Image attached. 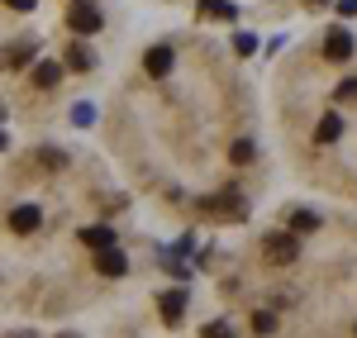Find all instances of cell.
<instances>
[{"label": "cell", "mask_w": 357, "mask_h": 338, "mask_svg": "<svg viewBox=\"0 0 357 338\" xmlns=\"http://www.w3.org/2000/svg\"><path fill=\"white\" fill-rule=\"evenodd\" d=\"M33 53H38V43H33V38H15V43L0 53V67H5V72H20V67L33 62Z\"/></svg>", "instance_id": "2"}, {"label": "cell", "mask_w": 357, "mask_h": 338, "mask_svg": "<svg viewBox=\"0 0 357 338\" xmlns=\"http://www.w3.org/2000/svg\"><path fill=\"white\" fill-rule=\"evenodd\" d=\"M234 48H238V53H252V48H257V38H252V33H238V38H234Z\"/></svg>", "instance_id": "20"}, {"label": "cell", "mask_w": 357, "mask_h": 338, "mask_svg": "<svg viewBox=\"0 0 357 338\" xmlns=\"http://www.w3.org/2000/svg\"><path fill=\"white\" fill-rule=\"evenodd\" d=\"M338 100H357V77H348V82H338V91H333Z\"/></svg>", "instance_id": "18"}, {"label": "cell", "mask_w": 357, "mask_h": 338, "mask_svg": "<svg viewBox=\"0 0 357 338\" xmlns=\"http://www.w3.org/2000/svg\"><path fill=\"white\" fill-rule=\"evenodd\" d=\"M338 139H343V119H338V114H324V119L314 124V143L324 148V143H338Z\"/></svg>", "instance_id": "11"}, {"label": "cell", "mask_w": 357, "mask_h": 338, "mask_svg": "<svg viewBox=\"0 0 357 338\" xmlns=\"http://www.w3.org/2000/svg\"><path fill=\"white\" fill-rule=\"evenodd\" d=\"M305 5H310V10H319V5H329V0H305Z\"/></svg>", "instance_id": "22"}, {"label": "cell", "mask_w": 357, "mask_h": 338, "mask_svg": "<svg viewBox=\"0 0 357 338\" xmlns=\"http://www.w3.org/2000/svg\"><path fill=\"white\" fill-rule=\"evenodd\" d=\"M353 334H357V329H353Z\"/></svg>", "instance_id": "27"}, {"label": "cell", "mask_w": 357, "mask_h": 338, "mask_svg": "<svg viewBox=\"0 0 357 338\" xmlns=\"http://www.w3.org/2000/svg\"><path fill=\"white\" fill-rule=\"evenodd\" d=\"M324 57H329V62H348V57H353V33H343V29L329 33V38H324Z\"/></svg>", "instance_id": "8"}, {"label": "cell", "mask_w": 357, "mask_h": 338, "mask_svg": "<svg viewBox=\"0 0 357 338\" xmlns=\"http://www.w3.org/2000/svg\"><path fill=\"white\" fill-rule=\"evenodd\" d=\"M0 148H5V134H0Z\"/></svg>", "instance_id": "24"}, {"label": "cell", "mask_w": 357, "mask_h": 338, "mask_svg": "<svg viewBox=\"0 0 357 338\" xmlns=\"http://www.w3.org/2000/svg\"><path fill=\"white\" fill-rule=\"evenodd\" d=\"M67 67H72V72H91V67H96V53H91L86 43H72V48H67Z\"/></svg>", "instance_id": "14"}, {"label": "cell", "mask_w": 357, "mask_h": 338, "mask_svg": "<svg viewBox=\"0 0 357 338\" xmlns=\"http://www.w3.org/2000/svg\"><path fill=\"white\" fill-rule=\"evenodd\" d=\"M314 224H319L314 210H291V215H286V233H310Z\"/></svg>", "instance_id": "13"}, {"label": "cell", "mask_w": 357, "mask_h": 338, "mask_svg": "<svg viewBox=\"0 0 357 338\" xmlns=\"http://www.w3.org/2000/svg\"><path fill=\"white\" fill-rule=\"evenodd\" d=\"M82 243L91 248V253H105V248H114V229L110 224H91V229H82Z\"/></svg>", "instance_id": "7"}, {"label": "cell", "mask_w": 357, "mask_h": 338, "mask_svg": "<svg viewBox=\"0 0 357 338\" xmlns=\"http://www.w3.org/2000/svg\"><path fill=\"white\" fill-rule=\"evenodd\" d=\"M57 77H62V67H57V62H38V67H33V86H43V91H53Z\"/></svg>", "instance_id": "15"}, {"label": "cell", "mask_w": 357, "mask_h": 338, "mask_svg": "<svg viewBox=\"0 0 357 338\" xmlns=\"http://www.w3.org/2000/svg\"><path fill=\"white\" fill-rule=\"evenodd\" d=\"M15 338H29V334H15Z\"/></svg>", "instance_id": "26"}, {"label": "cell", "mask_w": 357, "mask_h": 338, "mask_svg": "<svg viewBox=\"0 0 357 338\" xmlns=\"http://www.w3.org/2000/svg\"><path fill=\"white\" fill-rule=\"evenodd\" d=\"M72 29H77V33H96V29H100V10H96L91 0H77V5H72Z\"/></svg>", "instance_id": "6"}, {"label": "cell", "mask_w": 357, "mask_h": 338, "mask_svg": "<svg viewBox=\"0 0 357 338\" xmlns=\"http://www.w3.org/2000/svg\"><path fill=\"white\" fill-rule=\"evenodd\" d=\"M272 329H276V314L272 310H257V314H252V334H272Z\"/></svg>", "instance_id": "16"}, {"label": "cell", "mask_w": 357, "mask_h": 338, "mask_svg": "<svg viewBox=\"0 0 357 338\" xmlns=\"http://www.w3.org/2000/svg\"><path fill=\"white\" fill-rule=\"evenodd\" d=\"M38 224H43V210H38V205H15V210H10V229H15V233H33Z\"/></svg>", "instance_id": "5"}, {"label": "cell", "mask_w": 357, "mask_h": 338, "mask_svg": "<svg viewBox=\"0 0 357 338\" xmlns=\"http://www.w3.org/2000/svg\"><path fill=\"white\" fill-rule=\"evenodd\" d=\"M62 338H77V334H62Z\"/></svg>", "instance_id": "25"}, {"label": "cell", "mask_w": 357, "mask_h": 338, "mask_svg": "<svg viewBox=\"0 0 357 338\" xmlns=\"http://www.w3.org/2000/svg\"><path fill=\"white\" fill-rule=\"evenodd\" d=\"M143 72H148V77H167V72H172V48H167V43L148 48V57H143Z\"/></svg>", "instance_id": "9"}, {"label": "cell", "mask_w": 357, "mask_h": 338, "mask_svg": "<svg viewBox=\"0 0 357 338\" xmlns=\"http://www.w3.org/2000/svg\"><path fill=\"white\" fill-rule=\"evenodd\" d=\"M96 267H100V277H124L129 272V262L119 248H105V253H96Z\"/></svg>", "instance_id": "10"}, {"label": "cell", "mask_w": 357, "mask_h": 338, "mask_svg": "<svg viewBox=\"0 0 357 338\" xmlns=\"http://www.w3.org/2000/svg\"><path fill=\"white\" fill-rule=\"evenodd\" d=\"M195 210H205V215H234V220H243L248 205H243L238 196H229V191H224V196H215V200H200Z\"/></svg>", "instance_id": "4"}, {"label": "cell", "mask_w": 357, "mask_h": 338, "mask_svg": "<svg viewBox=\"0 0 357 338\" xmlns=\"http://www.w3.org/2000/svg\"><path fill=\"white\" fill-rule=\"evenodd\" d=\"M262 257H267L272 267H291V262L301 257L296 233H286V229H281V233H267V238H262Z\"/></svg>", "instance_id": "1"}, {"label": "cell", "mask_w": 357, "mask_h": 338, "mask_svg": "<svg viewBox=\"0 0 357 338\" xmlns=\"http://www.w3.org/2000/svg\"><path fill=\"white\" fill-rule=\"evenodd\" d=\"M158 314H162V324H181V314H186V291H162V295H158Z\"/></svg>", "instance_id": "3"}, {"label": "cell", "mask_w": 357, "mask_h": 338, "mask_svg": "<svg viewBox=\"0 0 357 338\" xmlns=\"http://www.w3.org/2000/svg\"><path fill=\"white\" fill-rule=\"evenodd\" d=\"M205 338H234V329L224 319H215V324H205Z\"/></svg>", "instance_id": "19"}, {"label": "cell", "mask_w": 357, "mask_h": 338, "mask_svg": "<svg viewBox=\"0 0 357 338\" xmlns=\"http://www.w3.org/2000/svg\"><path fill=\"white\" fill-rule=\"evenodd\" d=\"M200 15H205V20H224V24H234V20H238L234 0H200Z\"/></svg>", "instance_id": "12"}, {"label": "cell", "mask_w": 357, "mask_h": 338, "mask_svg": "<svg viewBox=\"0 0 357 338\" xmlns=\"http://www.w3.org/2000/svg\"><path fill=\"white\" fill-rule=\"evenodd\" d=\"M5 5H10V10H33L38 0H5Z\"/></svg>", "instance_id": "21"}, {"label": "cell", "mask_w": 357, "mask_h": 338, "mask_svg": "<svg viewBox=\"0 0 357 338\" xmlns=\"http://www.w3.org/2000/svg\"><path fill=\"white\" fill-rule=\"evenodd\" d=\"M0 124H5V105H0Z\"/></svg>", "instance_id": "23"}, {"label": "cell", "mask_w": 357, "mask_h": 338, "mask_svg": "<svg viewBox=\"0 0 357 338\" xmlns=\"http://www.w3.org/2000/svg\"><path fill=\"white\" fill-rule=\"evenodd\" d=\"M252 153H257V148H252V139H238L234 148H229V158H234V162H252Z\"/></svg>", "instance_id": "17"}]
</instances>
